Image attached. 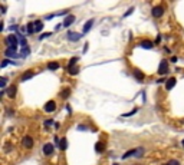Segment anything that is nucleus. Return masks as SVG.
Returning <instances> with one entry per match:
<instances>
[{
	"mask_svg": "<svg viewBox=\"0 0 184 165\" xmlns=\"http://www.w3.org/2000/svg\"><path fill=\"white\" fill-rule=\"evenodd\" d=\"M6 43L9 45V49H12V50H16V49H17V39H16L15 35L7 36V37H6Z\"/></svg>",
	"mask_w": 184,
	"mask_h": 165,
	"instance_id": "f257e3e1",
	"label": "nucleus"
},
{
	"mask_svg": "<svg viewBox=\"0 0 184 165\" xmlns=\"http://www.w3.org/2000/svg\"><path fill=\"white\" fill-rule=\"evenodd\" d=\"M167 72H168V62L165 59H163L161 63H160V66H158V73L160 75H165Z\"/></svg>",
	"mask_w": 184,
	"mask_h": 165,
	"instance_id": "f03ea898",
	"label": "nucleus"
},
{
	"mask_svg": "<svg viewBox=\"0 0 184 165\" xmlns=\"http://www.w3.org/2000/svg\"><path fill=\"white\" fill-rule=\"evenodd\" d=\"M138 154H142V148H134V149L125 152V154L122 155V159H125V158H128V156H132V155H138Z\"/></svg>",
	"mask_w": 184,
	"mask_h": 165,
	"instance_id": "7ed1b4c3",
	"label": "nucleus"
},
{
	"mask_svg": "<svg viewBox=\"0 0 184 165\" xmlns=\"http://www.w3.org/2000/svg\"><path fill=\"white\" fill-rule=\"evenodd\" d=\"M151 13H152L154 17H161L163 13H164V9H163V6H154L152 10H151Z\"/></svg>",
	"mask_w": 184,
	"mask_h": 165,
	"instance_id": "20e7f679",
	"label": "nucleus"
},
{
	"mask_svg": "<svg viewBox=\"0 0 184 165\" xmlns=\"http://www.w3.org/2000/svg\"><path fill=\"white\" fill-rule=\"evenodd\" d=\"M22 142H23V146H25V148H28V149H30V148L33 146V138H32V136H29V135H26V136L23 138V141H22Z\"/></svg>",
	"mask_w": 184,
	"mask_h": 165,
	"instance_id": "39448f33",
	"label": "nucleus"
},
{
	"mask_svg": "<svg viewBox=\"0 0 184 165\" xmlns=\"http://www.w3.org/2000/svg\"><path fill=\"white\" fill-rule=\"evenodd\" d=\"M175 84H177V79H175V77L167 79V80H165V88H167V91H171V89L175 86Z\"/></svg>",
	"mask_w": 184,
	"mask_h": 165,
	"instance_id": "423d86ee",
	"label": "nucleus"
},
{
	"mask_svg": "<svg viewBox=\"0 0 184 165\" xmlns=\"http://www.w3.org/2000/svg\"><path fill=\"white\" fill-rule=\"evenodd\" d=\"M82 36H83V35H81V33H75V32H69V33H68V39H69V40H72V42L79 40Z\"/></svg>",
	"mask_w": 184,
	"mask_h": 165,
	"instance_id": "0eeeda50",
	"label": "nucleus"
},
{
	"mask_svg": "<svg viewBox=\"0 0 184 165\" xmlns=\"http://www.w3.org/2000/svg\"><path fill=\"white\" fill-rule=\"evenodd\" d=\"M55 109H56V104H55L53 101H49V102L45 105V111H46V112H53Z\"/></svg>",
	"mask_w": 184,
	"mask_h": 165,
	"instance_id": "6e6552de",
	"label": "nucleus"
},
{
	"mask_svg": "<svg viewBox=\"0 0 184 165\" xmlns=\"http://www.w3.org/2000/svg\"><path fill=\"white\" fill-rule=\"evenodd\" d=\"M53 152V145L52 144H45L43 145V154L45 155H52Z\"/></svg>",
	"mask_w": 184,
	"mask_h": 165,
	"instance_id": "1a4fd4ad",
	"label": "nucleus"
},
{
	"mask_svg": "<svg viewBox=\"0 0 184 165\" xmlns=\"http://www.w3.org/2000/svg\"><path fill=\"white\" fill-rule=\"evenodd\" d=\"M92 25H94V20H88L86 23H85V26H83V30H82V35H85V33H88L89 30H91V27H92Z\"/></svg>",
	"mask_w": 184,
	"mask_h": 165,
	"instance_id": "9d476101",
	"label": "nucleus"
},
{
	"mask_svg": "<svg viewBox=\"0 0 184 165\" xmlns=\"http://www.w3.org/2000/svg\"><path fill=\"white\" fill-rule=\"evenodd\" d=\"M59 67H60V65H59L58 62H49V63H48V69H49V70H58Z\"/></svg>",
	"mask_w": 184,
	"mask_h": 165,
	"instance_id": "9b49d317",
	"label": "nucleus"
},
{
	"mask_svg": "<svg viewBox=\"0 0 184 165\" xmlns=\"http://www.w3.org/2000/svg\"><path fill=\"white\" fill-rule=\"evenodd\" d=\"M6 94H7V96H9V98H12V99H13V98L16 96V86H10V88L6 91Z\"/></svg>",
	"mask_w": 184,
	"mask_h": 165,
	"instance_id": "f8f14e48",
	"label": "nucleus"
},
{
	"mask_svg": "<svg viewBox=\"0 0 184 165\" xmlns=\"http://www.w3.org/2000/svg\"><path fill=\"white\" fill-rule=\"evenodd\" d=\"M73 20H75V16H73V15H69V16L65 19L63 26H69V25H72V23H73Z\"/></svg>",
	"mask_w": 184,
	"mask_h": 165,
	"instance_id": "ddd939ff",
	"label": "nucleus"
},
{
	"mask_svg": "<svg viewBox=\"0 0 184 165\" xmlns=\"http://www.w3.org/2000/svg\"><path fill=\"white\" fill-rule=\"evenodd\" d=\"M134 76H135V79H138L140 82H141V80H144V73H142V72H140V70H134Z\"/></svg>",
	"mask_w": 184,
	"mask_h": 165,
	"instance_id": "4468645a",
	"label": "nucleus"
},
{
	"mask_svg": "<svg viewBox=\"0 0 184 165\" xmlns=\"http://www.w3.org/2000/svg\"><path fill=\"white\" fill-rule=\"evenodd\" d=\"M42 29H43V23H42L40 20L35 22V32H40Z\"/></svg>",
	"mask_w": 184,
	"mask_h": 165,
	"instance_id": "2eb2a0df",
	"label": "nucleus"
},
{
	"mask_svg": "<svg viewBox=\"0 0 184 165\" xmlns=\"http://www.w3.org/2000/svg\"><path fill=\"white\" fill-rule=\"evenodd\" d=\"M28 33H29V35H33V33H35V23H33V22L28 23Z\"/></svg>",
	"mask_w": 184,
	"mask_h": 165,
	"instance_id": "dca6fc26",
	"label": "nucleus"
},
{
	"mask_svg": "<svg viewBox=\"0 0 184 165\" xmlns=\"http://www.w3.org/2000/svg\"><path fill=\"white\" fill-rule=\"evenodd\" d=\"M33 75H35V73H33L32 70H29V72H26L25 75H22V82H23V80H28V79H30V77H32Z\"/></svg>",
	"mask_w": 184,
	"mask_h": 165,
	"instance_id": "f3484780",
	"label": "nucleus"
},
{
	"mask_svg": "<svg viewBox=\"0 0 184 165\" xmlns=\"http://www.w3.org/2000/svg\"><path fill=\"white\" fill-rule=\"evenodd\" d=\"M59 149L60 151H65L66 149V138H62L60 142H59Z\"/></svg>",
	"mask_w": 184,
	"mask_h": 165,
	"instance_id": "a211bd4d",
	"label": "nucleus"
},
{
	"mask_svg": "<svg viewBox=\"0 0 184 165\" xmlns=\"http://www.w3.org/2000/svg\"><path fill=\"white\" fill-rule=\"evenodd\" d=\"M141 46H142L144 49H151V47H152V42H148V40H144V42L141 43Z\"/></svg>",
	"mask_w": 184,
	"mask_h": 165,
	"instance_id": "6ab92c4d",
	"label": "nucleus"
},
{
	"mask_svg": "<svg viewBox=\"0 0 184 165\" xmlns=\"http://www.w3.org/2000/svg\"><path fill=\"white\" fill-rule=\"evenodd\" d=\"M76 62H78V57H76V56H75V57H72V59H71V62L68 63V70H69V69H72V67H73V65H75Z\"/></svg>",
	"mask_w": 184,
	"mask_h": 165,
	"instance_id": "aec40b11",
	"label": "nucleus"
},
{
	"mask_svg": "<svg viewBox=\"0 0 184 165\" xmlns=\"http://www.w3.org/2000/svg\"><path fill=\"white\" fill-rule=\"evenodd\" d=\"M69 95H71V89H63V91H62V94H60V96H62L63 99H66Z\"/></svg>",
	"mask_w": 184,
	"mask_h": 165,
	"instance_id": "412c9836",
	"label": "nucleus"
},
{
	"mask_svg": "<svg viewBox=\"0 0 184 165\" xmlns=\"http://www.w3.org/2000/svg\"><path fill=\"white\" fill-rule=\"evenodd\" d=\"M95 149H97V152H102V151H104V144H102V142H97Z\"/></svg>",
	"mask_w": 184,
	"mask_h": 165,
	"instance_id": "4be33fe9",
	"label": "nucleus"
},
{
	"mask_svg": "<svg viewBox=\"0 0 184 165\" xmlns=\"http://www.w3.org/2000/svg\"><path fill=\"white\" fill-rule=\"evenodd\" d=\"M68 72H69L71 75H76V73H79V67H78V66H73V67H72V69H69Z\"/></svg>",
	"mask_w": 184,
	"mask_h": 165,
	"instance_id": "5701e85b",
	"label": "nucleus"
},
{
	"mask_svg": "<svg viewBox=\"0 0 184 165\" xmlns=\"http://www.w3.org/2000/svg\"><path fill=\"white\" fill-rule=\"evenodd\" d=\"M6 56H7V57H10V56H16V50L7 49V50H6Z\"/></svg>",
	"mask_w": 184,
	"mask_h": 165,
	"instance_id": "b1692460",
	"label": "nucleus"
},
{
	"mask_svg": "<svg viewBox=\"0 0 184 165\" xmlns=\"http://www.w3.org/2000/svg\"><path fill=\"white\" fill-rule=\"evenodd\" d=\"M137 111H138V109H137V108H134V109H132L131 112H128V114H124L122 116H132V115H134V114H135Z\"/></svg>",
	"mask_w": 184,
	"mask_h": 165,
	"instance_id": "393cba45",
	"label": "nucleus"
},
{
	"mask_svg": "<svg viewBox=\"0 0 184 165\" xmlns=\"http://www.w3.org/2000/svg\"><path fill=\"white\" fill-rule=\"evenodd\" d=\"M9 63H10V60H7V59H5V60L2 62V67H5V66H7Z\"/></svg>",
	"mask_w": 184,
	"mask_h": 165,
	"instance_id": "a878e982",
	"label": "nucleus"
},
{
	"mask_svg": "<svg viewBox=\"0 0 184 165\" xmlns=\"http://www.w3.org/2000/svg\"><path fill=\"white\" fill-rule=\"evenodd\" d=\"M0 80H2V82H0V85H2V88H5V85H6V77H2Z\"/></svg>",
	"mask_w": 184,
	"mask_h": 165,
	"instance_id": "bb28decb",
	"label": "nucleus"
},
{
	"mask_svg": "<svg viewBox=\"0 0 184 165\" xmlns=\"http://www.w3.org/2000/svg\"><path fill=\"white\" fill-rule=\"evenodd\" d=\"M170 165H180V162L175 161V159H171V161H170Z\"/></svg>",
	"mask_w": 184,
	"mask_h": 165,
	"instance_id": "cd10ccee",
	"label": "nucleus"
},
{
	"mask_svg": "<svg viewBox=\"0 0 184 165\" xmlns=\"http://www.w3.org/2000/svg\"><path fill=\"white\" fill-rule=\"evenodd\" d=\"M132 12H134V7H131V9H130V10H128V12L125 13V17H127V16H130V15H131Z\"/></svg>",
	"mask_w": 184,
	"mask_h": 165,
	"instance_id": "c85d7f7f",
	"label": "nucleus"
},
{
	"mask_svg": "<svg viewBox=\"0 0 184 165\" xmlns=\"http://www.w3.org/2000/svg\"><path fill=\"white\" fill-rule=\"evenodd\" d=\"M50 35H52V33H46V35H42V36H40V39H45V37H48V36H50Z\"/></svg>",
	"mask_w": 184,
	"mask_h": 165,
	"instance_id": "c756f323",
	"label": "nucleus"
},
{
	"mask_svg": "<svg viewBox=\"0 0 184 165\" xmlns=\"http://www.w3.org/2000/svg\"><path fill=\"white\" fill-rule=\"evenodd\" d=\"M183 146H184V139H183Z\"/></svg>",
	"mask_w": 184,
	"mask_h": 165,
	"instance_id": "7c9ffc66",
	"label": "nucleus"
},
{
	"mask_svg": "<svg viewBox=\"0 0 184 165\" xmlns=\"http://www.w3.org/2000/svg\"><path fill=\"white\" fill-rule=\"evenodd\" d=\"M164 165H170V164H164Z\"/></svg>",
	"mask_w": 184,
	"mask_h": 165,
	"instance_id": "2f4dec72",
	"label": "nucleus"
},
{
	"mask_svg": "<svg viewBox=\"0 0 184 165\" xmlns=\"http://www.w3.org/2000/svg\"><path fill=\"white\" fill-rule=\"evenodd\" d=\"M114 165H118V164H114Z\"/></svg>",
	"mask_w": 184,
	"mask_h": 165,
	"instance_id": "473e14b6",
	"label": "nucleus"
}]
</instances>
